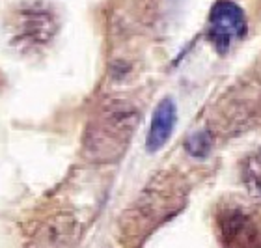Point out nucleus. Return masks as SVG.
Here are the masks:
<instances>
[{"instance_id":"nucleus-5","label":"nucleus","mask_w":261,"mask_h":248,"mask_svg":"<svg viewBox=\"0 0 261 248\" xmlns=\"http://www.w3.org/2000/svg\"><path fill=\"white\" fill-rule=\"evenodd\" d=\"M76 220L65 213L56 215L45 222L34 233L27 248H75Z\"/></svg>"},{"instance_id":"nucleus-3","label":"nucleus","mask_w":261,"mask_h":248,"mask_svg":"<svg viewBox=\"0 0 261 248\" xmlns=\"http://www.w3.org/2000/svg\"><path fill=\"white\" fill-rule=\"evenodd\" d=\"M218 237L226 248H257L261 241L259 224L245 205L229 204L217 213Z\"/></svg>"},{"instance_id":"nucleus-7","label":"nucleus","mask_w":261,"mask_h":248,"mask_svg":"<svg viewBox=\"0 0 261 248\" xmlns=\"http://www.w3.org/2000/svg\"><path fill=\"white\" fill-rule=\"evenodd\" d=\"M246 189L250 190L252 196L261 200V151L252 155L245 164V173H243Z\"/></svg>"},{"instance_id":"nucleus-6","label":"nucleus","mask_w":261,"mask_h":248,"mask_svg":"<svg viewBox=\"0 0 261 248\" xmlns=\"http://www.w3.org/2000/svg\"><path fill=\"white\" fill-rule=\"evenodd\" d=\"M175 119H177V112H175V105L172 99H163L159 103V107L155 108L151 119V127L147 133L146 146L149 151H159L161 147L168 142L170 135L175 127Z\"/></svg>"},{"instance_id":"nucleus-1","label":"nucleus","mask_w":261,"mask_h":248,"mask_svg":"<svg viewBox=\"0 0 261 248\" xmlns=\"http://www.w3.org/2000/svg\"><path fill=\"white\" fill-rule=\"evenodd\" d=\"M140 114L127 101L105 103L88 125L84 150L95 162H112L127 150L133 133L138 127Z\"/></svg>"},{"instance_id":"nucleus-2","label":"nucleus","mask_w":261,"mask_h":248,"mask_svg":"<svg viewBox=\"0 0 261 248\" xmlns=\"http://www.w3.org/2000/svg\"><path fill=\"white\" fill-rule=\"evenodd\" d=\"M58 34V17L43 0H27L15 8L10 19V41L22 53L47 47Z\"/></svg>"},{"instance_id":"nucleus-8","label":"nucleus","mask_w":261,"mask_h":248,"mask_svg":"<svg viewBox=\"0 0 261 248\" xmlns=\"http://www.w3.org/2000/svg\"><path fill=\"white\" fill-rule=\"evenodd\" d=\"M211 150V136L209 133H194L187 142V151L194 157H205Z\"/></svg>"},{"instance_id":"nucleus-4","label":"nucleus","mask_w":261,"mask_h":248,"mask_svg":"<svg viewBox=\"0 0 261 248\" xmlns=\"http://www.w3.org/2000/svg\"><path fill=\"white\" fill-rule=\"evenodd\" d=\"M246 34V19L239 6L222 0L218 2L209 17L207 36L218 53H226Z\"/></svg>"}]
</instances>
